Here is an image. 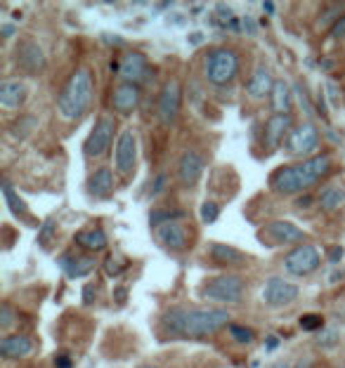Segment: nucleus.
Wrapping results in <instances>:
<instances>
[{"label":"nucleus","mask_w":345,"mask_h":368,"mask_svg":"<svg viewBox=\"0 0 345 368\" xmlns=\"http://www.w3.org/2000/svg\"><path fill=\"white\" fill-rule=\"evenodd\" d=\"M229 326V314L225 307H177L166 309L159 321V331L166 338H209Z\"/></svg>","instance_id":"f257e3e1"},{"label":"nucleus","mask_w":345,"mask_h":368,"mask_svg":"<svg viewBox=\"0 0 345 368\" xmlns=\"http://www.w3.org/2000/svg\"><path fill=\"white\" fill-rule=\"evenodd\" d=\"M333 170V158L329 154L301 160L293 165H281L269 175V189L279 196H296V194L310 192L319 180L329 177Z\"/></svg>","instance_id":"f03ea898"},{"label":"nucleus","mask_w":345,"mask_h":368,"mask_svg":"<svg viewBox=\"0 0 345 368\" xmlns=\"http://www.w3.org/2000/svg\"><path fill=\"white\" fill-rule=\"evenodd\" d=\"M95 97V76L90 68L80 66L71 73L60 95H57V111L64 120H80L93 107Z\"/></svg>","instance_id":"7ed1b4c3"},{"label":"nucleus","mask_w":345,"mask_h":368,"mask_svg":"<svg viewBox=\"0 0 345 368\" xmlns=\"http://www.w3.org/2000/svg\"><path fill=\"white\" fill-rule=\"evenodd\" d=\"M241 57L234 48H213L204 57V78L213 88H225L237 80Z\"/></svg>","instance_id":"20e7f679"},{"label":"nucleus","mask_w":345,"mask_h":368,"mask_svg":"<svg viewBox=\"0 0 345 368\" xmlns=\"http://www.w3.org/2000/svg\"><path fill=\"white\" fill-rule=\"evenodd\" d=\"M246 281L239 274H218L199 286V295L215 304H239L244 300Z\"/></svg>","instance_id":"39448f33"},{"label":"nucleus","mask_w":345,"mask_h":368,"mask_svg":"<svg viewBox=\"0 0 345 368\" xmlns=\"http://www.w3.org/2000/svg\"><path fill=\"white\" fill-rule=\"evenodd\" d=\"M114 132H116V118L109 116V113H102V116L97 118L95 128L90 130L88 140H85L83 156L90 158V160L105 156V154L109 151V147H112V142H114Z\"/></svg>","instance_id":"423d86ee"},{"label":"nucleus","mask_w":345,"mask_h":368,"mask_svg":"<svg viewBox=\"0 0 345 368\" xmlns=\"http://www.w3.org/2000/svg\"><path fill=\"white\" fill-rule=\"evenodd\" d=\"M258 239L267 246H301L308 239V234L289 220H272L265 227H260Z\"/></svg>","instance_id":"0eeeda50"},{"label":"nucleus","mask_w":345,"mask_h":368,"mask_svg":"<svg viewBox=\"0 0 345 368\" xmlns=\"http://www.w3.org/2000/svg\"><path fill=\"white\" fill-rule=\"evenodd\" d=\"M286 154L289 156H298V158H312L317 156V147H319V132L312 123H301L291 130V135L286 137L284 142Z\"/></svg>","instance_id":"6e6552de"},{"label":"nucleus","mask_w":345,"mask_h":368,"mask_svg":"<svg viewBox=\"0 0 345 368\" xmlns=\"http://www.w3.org/2000/svg\"><path fill=\"white\" fill-rule=\"evenodd\" d=\"M15 64L19 71L28 73V76H38L48 66V57H45L43 48H40L36 40L21 38L15 48Z\"/></svg>","instance_id":"1a4fd4ad"},{"label":"nucleus","mask_w":345,"mask_h":368,"mask_svg":"<svg viewBox=\"0 0 345 368\" xmlns=\"http://www.w3.org/2000/svg\"><path fill=\"white\" fill-rule=\"evenodd\" d=\"M319 264H321V255L312 243L296 246V248L286 252V257H284L286 272L293 276H308V274L317 272Z\"/></svg>","instance_id":"9d476101"},{"label":"nucleus","mask_w":345,"mask_h":368,"mask_svg":"<svg viewBox=\"0 0 345 368\" xmlns=\"http://www.w3.org/2000/svg\"><path fill=\"white\" fill-rule=\"evenodd\" d=\"M298 295H301V288H298L296 284H291V281L281 279V276H269V279L265 281V286H263V291H260L263 302H265L267 307H274V309L296 302Z\"/></svg>","instance_id":"9b49d317"},{"label":"nucleus","mask_w":345,"mask_h":368,"mask_svg":"<svg viewBox=\"0 0 345 368\" xmlns=\"http://www.w3.org/2000/svg\"><path fill=\"white\" fill-rule=\"evenodd\" d=\"M154 234H157L159 243L163 246L166 250H170V252H185L189 246L194 243V241H192L194 232L180 220L161 224V227H157V232H154Z\"/></svg>","instance_id":"f8f14e48"},{"label":"nucleus","mask_w":345,"mask_h":368,"mask_svg":"<svg viewBox=\"0 0 345 368\" xmlns=\"http://www.w3.org/2000/svg\"><path fill=\"white\" fill-rule=\"evenodd\" d=\"M180 109H182V85L177 78H170L168 83L163 85L157 102V113L159 120L163 125H172L180 116Z\"/></svg>","instance_id":"ddd939ff"},{"label":"nucleus","mask_w":345,"mask_h":368,"mask_svg":"<svg viewBox=\"0 0 345 368\" xmlns=\"http://www.w3.org/2000/svg\"><path fill=\"white\" fill-rule=\"evenodd\" d=\"M114 168L121 177L135 175L137 168V135L133 130H123L114 151Z\"/></svg>","instance_id":"4468645a"},{"label":"nucleus","mask_w":345,"mask_h":368,"mask_svg":"<svg viewBox=\"0 0 345 368\" xmlns=\"http://www.w3.org/2000/svg\"><path fill=\"white\" fill-rule=\"evenodd\" d=\"M204 170H206V158L201 156L197 149H187L180 156V160H177V182L182 187H194L201 180Z\"/></svg>","instance_id":"2eb2a0df"},{"label":"nucleus","mask_w":345,"mask_h":368,"mask_svg":"<svg viewBox=\"0 0 345 368\" xmlns=\"http://www.w3.org/2000/svg\"><path fill=\"white\" fill-rule=\"evenodd\" d=\"M291 130H293L291 113H274L265 123V132H263V145L267 147V154L277 151L281 142L291 135Z\"/></svg>","instance_id":"dca6fc26"},{"label":"nucleus","mask_w":345,"mask_h":368,"mask_svg":"<svg viewBox=\"0 0 345 368\" xmlns=\"http://www.w3.org/2000/svg\"><path fill=\"white\" fill-rule=\"evenodd\" d=\"M118 76L123 83L140 85L149 76V59L142 53H125L118 62Z\"/></svg>","instance_id":"f3484780"},{"label":"nucleus","mask_w":345,"mask_h":368,"mask_svg":"<svg viewBox=\"0 0 345 368\" xmlns=\"http://www.w3.org/2000/svg\"><path fill=\"white\" fill-rule=\"evenodd\" d=\"M57 264H60L62 272H64L69 279H83V276L95 272L97 260H95V255H78V252H73V250H67L57 257Z\"/></svg>","instance_id":"a211bd4d"},{"label":"nucleus","mask_w":345,"mask_h":368,"mask_svg":"<svg viewBox=\"0 0 345 368\" xmlns=\"http://www.w3.org/2000/svg\"><path fill=\"white\" fill-rule=\"evenodd\" d=\"M142 100V90L140 85L133 83H118L112 92V109L116 113H133L137 104Z\"/></svg>","instance_id":"6ab92c4d"},{"label":"nucleus","mask_w":345,"mask_h":368,"mask_svg":"<svg viewBox=\"0 0 345 368\" xmlns=\"http://www.w3.org/2000/svg\"><path fill=\"white\" fill-rule=\"evenodd\" d=\"M33 352V340L24 333H15V335H3L0 340V356L8 361L26 359Z\"/></svg>","instance_id":"aec40b11"},{"label":"nucleus","mask_w":345,"mask_h":368,"mask_svg":"<svg viewBox=\"0 0 345 368\" xmlns=\"http://www.w3.org/2000/svg\"><path fill=\"white\" fill-rule=\"evenodd\" d=\"M209 255L215 264L227 267V269H237V267H246V264H249V255H244L241 250L227 243H211Z\"/></svg>","instance_id":"412c9836"},{"label":"nucleus","mask_w":345,"mask_h":368,"mask_svg":"<svg viewBox=\"0 0 345 368\" xmlns=\"http://www.w3.org/2000/svg\"><path fill=\"white\" fill-rule=\"evenodd\" d=\"M28 97V85L19 78H8L0 83V104L5 109H19Z\"/></svg>","instance_id":"4be33fe9"},{"label":"nucleus","mask_w":345,"mask_h":368,"mask_svg":"<svg viewBox=\"0 0 345 368\" xmlns=\"http://www.w3.org/2000/svg\"><path fill=\"white\" fill-rule=\"evenodd\" d=\"M73 243H76L78 248H83L88 255H95V252L107 248V234H105V229H102V227L80 229L76 237H73Z\"/></svg>","instance_id":"5701e85b"},{"label":"nucleus","mask_w":345,"mask_h":368,"mask_svg":"<svg viewBox=\"0 0 345 368\" xmlns=\"http://www.w3.org/2000/svg\"><path fill=\"white\" fill-rule=\"evenodd\" d=\"M88 194L93 199L105 201L114 194V172L112 168H97L88 177Z\"/></svg>","instance_id":"b1692460"},{"label":"nucleus","mask_w":345,"mask_h":368,"mask_svg":"<svg viewBox=\"0 0 345 368\" xmlns=\"http://www.w3.org/2000/svg\"><path fill=\"white\" fill-rule=\"evenodd\" d=\"M272 88H274V80H272L269 68L267 66H258L256 71L251 73L249 85H246V92H249L253 100H265V97L272 95Z\"/></svg>","instance_id":"393cba45"},{"label":"nucleus","mask_w":345,"mask_h":368,"mask_svg":"<svg viewBox=\"0 0 345 368\" xmlns=\"http://www.w3.org/2000/svg\"><path fill=\"white\" fill-rule=\"evenodd\" d=\"M319 208L324 212H336L345 205V187H338V184H326L319 192Z\"/></svg>","instance_id":"a878e982"},{"label":"nucleus","mask_w":345,"mask_h":368,"mask_svg":"<svg viewBox=\"0 0 345 368\" xmlns=\"http://www.w3.org/2000/svg\"><path fill=\"white\" fill-rule=\"evenodd\" d=\"M0 189H3V196L5 201H8V208L10 212H12L15 217H19V220H31V212H28V205L26 201L17 194V189L12 187V182L3 180V184H0Z\"/></svg>","instance_id":"bb28decb"},{"label":"nucleus","mask_w":345,"mask_h":368,"mask_svg":"<svg viewBox=\"0 0 345 368\" xmlns=\"http://www.w3.org/2000/svg\"><path fill=\"white\" fill-rule=\"evenodd\" d=\"M269 100H272V109L277 113H291L293 97H291L289 85H286L284 80H274V88H272V95H269Z\"/></svg>","instance_id":"cd10ccee"},{"label":"nucleus","mask_w":345,"mask_h":368,"mask_svg":"<svg viewBox=\"0 0 345 368\" xmlns=\"http://www.w3.org/2000/svg\"><path fill=\"white\" fill-rule=\"evenodd\" d=\"M53 241H57V222L55 220H45L38 229V243L43 250H50Z\"/></svg>","instance_id":"c85d7f7f"},{"label":"nucleus","mask_w":345,"mask_h":368,"mask_svg":"<svg viewBox=\"0 0 345 368\" xmlns=\"http://www.w3.org/2000/svg\"><path fill=\"white\" fill-rule=\"evenodd\" d=\"M227 335L232 338L234 342H239V344H251L253 340H256V331L246 329V326H241V324H229L227 326Z\"/></svg>","instance_id":"c756f323"},{"label":"nucleus","mask_w":345,"mask_h":368,"mask_svg":"<svg viewBox=\"0 0 345 368\" xmlns=\"http://www.w3.org/2000/svg\"><path fill=\"white\" fill-rule=\"evenodd\" d=\"M199 215L204 224H215L218 217H220V203H215V201H204Z\"/></svg>","instance_id":"7c9ffc66"},{"label":"nucleus","mask_w":345,"mask_h":368,"mask_svg":"<svg viewBox=\"0 0 345 368\" xmlns=\"http://www.w3.org/2000/svg\"><path fill=\"white\" fill-rule=\"evenodd\" d=\"M177 217H182L180 210H154L152 215H149V220H152L154 227H161V224H166V222H175Z\"/></svg>","instance_id":"2f4dec72"},{"label":"nucleus","mask_w":345,"mask_h":368,"mask_svg":"<svg viewBox=\"0 0 345 368\" xmlns=\"http://www.w3.org/2000/svg\"><path fill=\"white\" fill-rule=\"evenodd\" d=\"M33 128H36V118H33V116H21L19 120H15V123H12V135L15 137H26Z\"/></svg>","instance_id":"473e14b6"},{"label":"nucleus","mask_w":345,"mask_h":368,"mask_svg":"<svg viewBox=\"0 0 345 368\" xmlns=\"http://www.w3.org/2000/svg\"><path fill=\"white\" fill-rule=\"evenodd\" d=\"M298 324H301L303 331H310V333H312V331L324 329V316H321V314H303Z\"/></svg>","instance_id":"72a5a7b5"},{"label":"nucleus","mask_w":345,"mask_h":368,"mask_svg":"<svg viewBox=\"0 0 345 368\" xmlns=\"http://www.w3.org/2000/svg\"><path fill=\"white\" fill-rule=\"evenodd\" d=\"M12 324H15V309H12V304L3 302V304H0V329L8 333Z\"/></svg>","instance_id":"f704fd0d"},{"label":"nucleus","mask_w":345,"mask_h":368,"mask_svg":"<svg viewBox=\"0 0 345 368\" xmlns=\"http://www.w3.org/2000/svg\"><path fill=\"white\" fill-rule=\"evenodd\" d=\"M125 267H128V264L121 262L118 257H114V255H112V257H107V260H105V272H107L109 276H118Z\"/></svg>","instance_id":"c9c22d12"},{"label":"nucleus","mask_w":345,"mask_h":368,"mask_svg":"<svg viewBox=\"0 0 345 368\" xmlns=\"http://www.w3.org/2000/svg\"><path fill=\"white\" fill-rule=\"evenodd\" d=\"M329 31H331V38L333 40H343L345 38V15L329 28Z\"/></svg>","instance_id":"e433bc0d"},{"label":"nucleus","mask_w":345,"mask_h":368,"mask_svg":"<svg viewBox=\"0 0 345 368\" xmlns=\"http://www.w3.org/2000/svg\"><path fill=\"white\" fill-rule=\"evenodd\" d=\"M95 295H97V286L90 281V284L83 286V302L85 304H93L95 302Z\"/></svg>","instance_id":"4c0bfd02"},{"label":"nucleus","mask_w":345,"mask_h":368,"mask_svg":"<svg viewBox=\"0 0 345 368\" xmlns=\"http://www.w3.org/2000/svg\"><path fill=\"white\" fill-rule=\"evenodd\" d=\"M55 368H73L71 356H69L67 352H60L55 356Z\"/></svg>","instance_id":"58836bf2"},{"label":"nucleus","mask_w":345,"mask_h":368,"mask_svg":"<svg viewBox=\"0 0 345 368\" xmlns=\"http://www.w3.org/2000/svg\"><path fill=\"white\" fill-rule=\"evenodd\" d=\"M310 205H312V196H298L296 199V208H310Z\"/></svg>","instance_id":"ea45409f"},{"label":"nucleus","mask_w":345,"mask_h":368,"mask_svg":"<svg viewBox=\"0 0 345 368\" xmlns=\"http://www.w3.org/2000/svg\"><path fill=\"white\" fill-rule=\"evenodd\" d=\"M341 257H343V248H341V246H336V248L329 250V262H338Z\"/></svg>","instance_id":"a19ab883"},{"label":"nucleus","mask_w":345,"mask_h":368,"mask_svg":"<svg viewBox=\"0 0 345 368\" xmlns=\"http://www.w3.org/2000/svg\"><path fill=\"white\" fill-rule=\"evenodd\" d=\"M324 335L326 338H319V344H333V342H336L338 340V335H336V333H333V331H329V333H324Z\"/></svg>","instance_id":"79ce46f5"},{"label":"nucleus","mask_w":345,"mask_h":368,"mask_svg":"<svg viewBox=\"0 0 345 368\" xmlns=\"http://www.w3.org/2000/svg\"><path fill=\"white\" fill-rule=\"evenodd\" d=\"M163 187H166V175H159V177H157V187H154L152 196H157V194L163 192Z\"/></svg>","instance_id":"37998d69"},{"label":"nucleus","mask_w":345,"mask_h":368,"mask_svg":"<svg viewBox=\"0 0 345 368\" xmlns=\"http://www.w3.org/2000/svg\"><path fill=\"white\" fill-rule=\"evenodd\" d=\"M15 36V26L12 24H3V38H12Z\"/></svg>","instance_id":"c03bdc74"},{"label":"nucleus","mask_w":345,"mask_h":368,"mask_svg":"<svg viewBox=\"0 0 345 368\" xmlns=\"http://www.w3.org/2000/svg\"><path fill=\"white\" fill-rule=\"evenodd\" d=\"M114 295H116V300H118V302H123V300H125V295H128V288H116V293H114Z\"/></svg>","instance_id":"a18cd8bd"},{"label":"nucleus","mask_w":345,"mask_h":368,"mask_svg":"<svg viewBox=\"0 0 345 368\" xmlns=\"http://www.w3.org/2000/svg\"><path fill=\"white\" fill-rule=\"evenodd\" d=\"M296 368H312V361H310V359H303V361H298Z\"/></svg>","instance_id":"49530a36"},{"label":"nucleus","mask_w":345,"mask_h":368,"mask_svg":"<svg viewBox=\"0 0 345 368\" xmlns=\"http://www.w3.org/2000/svg\"><path fill=\"white\" fill-rule=\"evenodd\" d=\"M263 10H265V12H269V15H272V12H274V3H263Z\"/></svg>","instance_id":"de8ad7c7"},{"label":"nucleus","mask_w":345,"mask_h":368,"mask_svg":"<svg viewBox=\"0 0 345 368\" xmlns=\"http://www.w3.org/2000/svg\"><path fill=\"white\" fill-rule=\"evenodd\" d=\"M267 347H269V349L277 347V338H269V340H267Z\"/></svg>","instance_id":"09e8293b"},{"label":"nucleus","mask_w":345,"mask_h":368,"mask_svg":"<svg viewBox=\"0 0 345 368\" xmlns=\"http://www.w3.org/2000/svg\"><path fill=\"white\" fill-rule=\"evenodd\" d=\"M272 368H289V364H284V361H279V364H274Z\"/></svg>","instance_id":"8fccbe9b"},{"label":"nucleus","mask_w":345,"mask_h":368,"mask_svg":"<svg viewBox=\"0 0 345 368\" xmlns=\"http://www.w3.org/2000/svg\"><path fill=\"white\" fill-rule=\"evenodd\" d=\"M140 368H159V366H152V364H145V366H140Z\"/></svg>","instance_id":"3c124183"},{"label":"nucleus","mask_w":345,"mask_h":368,"mask_svg":"<svg viewBox=\"0 0 345 368\" xmlns=\"http://www.w3.org/2000/svg\"><path fill=\"white\" fill-rule=\"evenodd\" d=\"M338 368H345V364H343V366H338Z\"/></svg>","instance_id":"603ef678"}]
</instances>
